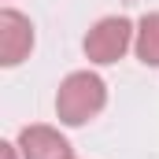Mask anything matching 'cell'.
<instances>
[{"instance_id": "1", "label": "cell", "mask_w": 159, "mask_h": 159, "mask_svg": "<svg viewBox=\"0 0 159 159\" xmlns=\"http://www.w3.org/2000/svg\"><path fill=\"white\" fill-rule=\"evenodd\" d=\"M107 107V85L93 70H74L56 89V119L63 126H85Z\"/></svg>"}, {"instance_id": "2", "label": "cell", "mask_w": 159, "mask_h": 159, "mask_svg": "<svg viewBox=\"0 0 159 159\" xmlns=\"http://www.w3.org/2000/svg\"><path fill=\"white\" fill-rule=\"evenodd\" d=\"M133 37H137V26H133L129 19L107 15V19H100V22L85 34L81 48H85V59H89V63L107 67V63H119L122 56H126V48L133 44Z\"/></svg>"}, {"instance_id": "3", "label": "cell", "mask_w": 159, "mask_h": 159, "mask_svg": "<svg viewBox=\"0 0 159 159\" xmlns=\"http://www.w3.org/2000/svg\"><path fill=\"white\" fill-rule=\"evenodd\" d=\"M30 52H34V22L22 11L4 7L0 11V67H19Z\"/></svg>"}, {"instance_id": "4", "label": "cell", "mask_w": 159, "mask_h": 159, "mask_svg": "<svg viewBox=\"0 0 159 159\" xmlns=\"http://www.w3.org/2000/svg\"><path fill=\"white\" fill-rule=\"evenodd\" d=\"M19 152L22 159H74L70 141L56 126H22L19 129Z\"/></svg>"}, {"instance_id": "5", "label": "cell", "mask_w": 159, "mask_h": 159, "mask_svg": "<svg viewBox=\"0 0 159 159\" xmlns=\"http://www.w3.org/2000/svg\"><path fill=\"white\" fill-rule=\"evenodd\" d=\"M133 52L144 67H159V11L141 15L137 22V37H133Z\"/></svg>"}, {"instance_id": "6", "label": "cell", "mask_w": 159, "mask_h": 159, "mask_svg": "<svg viewBox=\"0 0 159 159\" xmlns=\"http://www.w3.org/2000/svg\"><path fill=\"white\" fill-rule=\"evenodd\" d=\"M15 152H19V144H11V141H4V144H0V159H19Z\"/></svg>"}]
</instances>
